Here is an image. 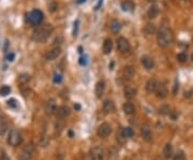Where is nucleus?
<instances>
[{
    "mask_svg": "<svg viewBox=\"0 0 193 160\" xmlns=\"http://www.w3.org/2000/svg\"><path fill=\"white\" fill-rule=\"evenodd\" d=\"M1 160H10V158H9V156L7 154H4L3 153L2 156H1Z\"/></svg>",
    "mask_w": 193,
    "mask_h": 160,
    "instance_id": "nucleus-41",
    "label": "nucleus"
},
{
    "mask_svg": "<svg viewBox=\"0 0 193 160\" xmlns=\"http://www.w3.org/2000/svg\"><path fill=\"white\" fill-rule=\"evenodd\" d=\"M141 133H142V138L145 141L149 142L152 139V133H151V129L148 125H143L142 129H141Z\"/></svg>",
    "mask_w": 193,
    "mask_h": 160,
    "instance_id": "nucleus-12",
    "label": "nucleus"
},
{
    "mask_svg": "<svg viewBox=\"0 0 193 160\" xmlns=\"http://www.w3.org/2000/svg\"><path fill=\"white\" fill-rule=\"evenodd\" d=\"M173 160H186V156L182 152H178L175 156H174Z\"/></svg>",
    "mask_w": 193,
    "mask_h": 160,
    "instance_id": "nucleus-35",
    "label": "nucleus"
},
{
    "mask_svg": "<svg viewBox=\"0 0 193 160\" xmlns=\"http://www.w3.org/2000/svg\"><path fill=\"white\" fill-rule=\"evenodd\" d=\"M60 53H61V48L59 47V46H57V47H54V48H52V50H50L47 53L45 54V59H46V60H48V61H50V60H54V59H56L57 57L60 55Z\"/></svg>",
    "mask_w": 193,
    "mask_h": 160,
    "instance_id": "nucleus-9",
    "label": "nucleus"
},
{
    "mask_svg": "<svg viewBox=\"0 0 193 160\" xmlns=\"http://www.w3.org/2000/svg\"><path fill=\"white\" fill-rule=\"evenodd\" d=\"M74 109H75L76 111H79V110H81V105H79V103H75V105H74Z\"/></svg>",
    "mask_w": 193,
    "mask_h": 160,
    "instance_id": "nucleus-43",
    "label": "nucleus"
},
{
    "mask_svg": "<svg viewBox=\"0 0 193 160\" xmlns=\"http://www.w3.org/2000/svg\"><path fill=\"white\" fill-rule=\"evenodd\" d=\"M157 87H158V83L156 79H150L147 83H146V90L150 94L154 93L156 89H157Z\"/></svg>",
    "mask_w": 193,
    "mask_h": 160,
    "instance_id": "nucleus-17",
    "label": "nucleus"
},
{
    "mask_svg": "<svg viewBox=\"0 0 193 160\" xmlns=\"http://www.w3.org/2000/svg\"><path fill=\"white\" fill-rule=\"evenodd\" d=\"M86 0H77L76 2H77V4H82V3H84Z\"/></svg>",
    "mask_w": 193,
    "mask_h": 160,
    "instance_id": "nucleus-44",
    "label": "nucleus"
},
{
    "mask_svg": "<svg viewBox=\"0 0 193 160\" xmlns=\"http://www.w3.org/2000/svg\"><path fill=\"white\" fill-rule=\"evenodd\" d=\"M23 142V137L22 133L17 129H13L11 130V132L9 133L8 135V143L11 146H18L20 145Z\"/></svg>",
    "mask_w": 193,
    "mask_h": 160,
    "instance_id": "nucleus-3",
    "label": "nucleus"
},
{
    "mask_svg": "<svg viewBox=\"0 0 193 160\" xmlns=\"http://www.w3.org/2000/svg\"><path fill=\"white\" fill-rule=\"evenodd\" d=\"M7 129H8V124H7L6 117L0 112V134H4L7 132Z\"/></svg>",
    "mask_w": 193,
    "mask_h": 160,
    "instance_id": "nucleus-20",
    "label": "nucleus"
},
{
    "mask_svg": "<svg viewBox=\"0 0 193 160\" xmlns=\"http://www.w3.org/2000/svg\"><path fill=\"white\" fill-rule=\"evenodd\" d=\"M53 81H54V83H61V81H62V76H61V74H58V73H55L54 74V79H53Z\"/></svg>",
    "mask_w": 193,
    "mask_h": 160,
    "instance_id": "nucleus-37",
    "label": "nucleus"
},
{
    "mask_svg": "<svg viewBox=\"0 0 193 160\" xmlns=\"http://www.w3.org/2000/svg\"><path fill=\"white\" fill-rule=\"evenodd\" d=\"M123 133L126 135V138H132L133 134H134V131L132 129L131 127H127V128H123Z\"/></svg>",
    "mask_w": 193,
    "mask_h": 160,
    "instance_id": "nucleus-32",
    "label": "nucleus"
},
{
    "mask_svg": "<svg viewBox=\"0 0 193 160\" xmlns=\"http://www.w3.org/2000/svg\"><path fill=\"white\" fill-rule=\"evenodd\" d=\"M15 58V54L14 53H9L7 55V59H8L9 61H13V59Z\"/></svg>",
    "mask_w": 193,
    "mask_h": 160,
    "instance_id": "nucleus-40",
    "label": "nucleus"
},
{
    "mask_svg": "<svg viewBox=\"0 0 193 160\" xmlns=\"http://www.w3.org/2000/svg\"><path fill=\"white\" fill-rule=\"evenodd\" d=\"M48 143H50V140H48L47 138H41V140H40V145L42 146V147H46V146L48 145Z\"/></svg>",
    "mask_w": 193,
    "mask_h": 160,
    "instance_id": "nucleus-38",
    "label": "nucleus"
},
{
    "mask_svg": "<svg viewBox=\"0 0 193 160\" xmlns=\"http://www.w3.org/2000/svg\"><path fill=\"white\" fill-rule=\"evenodd\" d=\"M113 50V42L111 39H105L104 40V43H103V47H102V51H103V54L104 55H109L111 54Z\"/></svg>",
    "mask_w": 193,
    "mask_h": 160,
    "instance_id": "nucleus-18",
    "label": "nucleus"
},
{
    "mask_svg": "<svg viewBox=\"0 0 193 160\" xmlns=\"http://www.w3.org/2000/svg\"><path fill=\"white\" fill-rule=\"evenodd\" d=\"M168 113H170V107L166 105V104H163L161 107H159V114L160 115H168Z\"/></svg>",
    "mask_w": 193,
    "mask_h": 160,
    "instance_id": "nucleus-31",
    "label": "nucleus"
},
{
    "mask_svg": "<svg viewBox=\"0 0 193 160\" xmlns=\"http://www.w3.org/2000/svg\"><path fill=\"white\" fill-rule=\"evenodd\" d=\"M79 62L81 66H86L87 64H88V58H87V56H82L81 58H79Z\"/></svg>",
    "mask_w": 193,
    "mask_h": 160,
    "instance_id": "nucleus-39",
    "label": "nucleus"
},
{
    "mask_svg": "<svg viewBox=\"0 0 193 160\" xmlns=\"http://www.w3.org/2000/svg\"><path fill=\"white\" fill-rule=\"evenodd\" d=\"M71 114V110L70 107H66V105H62L58 109L57 111V115L59 118H67L68 116H70Z\"/></svg>",
    "mask_w": 193,
    "mask_h": 160,
    "instance_id": "nucleus-15",
    "label": "nucleus"
},
{
    "mask_svg": "<svg viewBox=\"0 0 193 160\" xmlns=\"http://www.w3.org/2000/svg\"><path fill=\"white\" fill-rule=\"evenodd\" d=\"M154 93H156V96H157L159 99H165L168 95V88L165 87L163 84H158V87Z\"/></svg>",
    "mask_w": 193,
    "mask_h": 160,
    "instance_id": "nucleus-13",
    "label": "nucleus"
},
{
    "mask_svg": "<svg viewBox=\"0 0 193 160\" xmlns=\"http://www.w3.org/2000/svg\"><path fill=\"white\" fill-rule=\"evenodd\" d=\"M144 32H145L146 36H154L157 32V29H156V26L154 24H147L144 28Z\"/></svg>",
    "mask_w": 193,
    "mask_h": 160,
    "instance_id": "nucleus-25",
    "label": "nucleus"
},
{
    "mask_svg": "<svg viewBox=\"0 0 193 160\" xmlns=\"http://www.w3.org/2000/svg\"><path fill=\"white\" fill-rule=\"evenodd\" d=\"M172 155H173V146H172V144L168 143L163 148V157L165 159H170L172 157Z\"/></svg>",
    "mask_w": 193,
    "mask_h": 160,
    "instance_id": "nucleus-24",
    "label": "nucleus"
},
{
    "mask_svg": "<svg viewBox=\"0 0 193 160\" xmlns=\"http://www.w3.org/2000/svg\"><path fill=\"white\" fill-rule=\"evenodd\" d=\"M191 58H192V61H193V54H192V57H191Z\"/></svg>",
    "mask_w": 193,
    "mask_h": 160,
    "instance_id": "nucleus-47",
    "label": "nucleus"
},
{
    "mask_svg": "<svg viewBox=\"0 0 193 160\" xmlns=\"http://www.w3.org/2000/svg\"><path fill=\"white\" fill-rule=\"evenodd\" d=\"M158 14H159V9H158L157 6H151L150 8L148 9L147 15H148L149 18L154 20V18H156V17L158 16Z\"/></svg>",
    "mask_w": 193,
    "mask_h": 160,
    "instance_id": "nucleus-27",
    "label": "nucleus"
},
{
    "mask_svg": "<svg viewBox=\"0 0 193 160\" xmlns=\"http://www.w3.org/2000/svg\"><path fill=\"white\" fill-rule=\"evenodd\" d=\"M104 90H105V82L104 81H99L97 84H95V95H97V98H101L104 94Z\"/></svg>",
    "mask_w": 193,
    "mask_h": 160,
    "instance_id": "nucleus-14",
    "label": "nucleus"
},
{
    "mask_svg": "<svg viewBox=\"0 0 193 160\" xmlns=\"http://www.w3.org/2000/svg\"><path fill=\"white\" fill-rule=\"evenodd\" d=\"M10 93H11V88L8 85H3L0 87V96L1 97H6V96L10 95Z\"/></svg>",
    "mask_w": 193,
    "mask_h": 160,
    "instance_id": "nucleus-30",
    "label": "nucleus"
},
{
    "mask_svg": "<svg viewBox=\"0 0 193 160\" xmlns=\"http://www.w3.org/2000/svg\"><path fill=\"white\" fill-rule=\"evenodd\" d=\"M176 58H177V60H178L179 62L184 64V62L187 61L188 56H187V54H185V53H179L178 55L176 56Z\"/></svg>",
    "mask_w": 193,
    "mask_h": 160,
    "instance_id": "nucleus-33",
    "label": "nucleus"
},
{
    "mask_svg": "<svg viewBox=\"0 0 193 160\" xmlns=\"http://www.w3.org/2000/svg\"><path fill=\"white\" fill-rule=\"evenodd\" d=\"M134 74H135L134 68L132 67V66H127V67H125V69H123V77H125V79L132 80L134 77Z\"/></svg>",
    "mask_w": 193,
    "mask_h": 160,
    "instance_id": "nucleus-16",
    "label": "nucleus"
},
{
    "mask_svg": "<svg viewBox=\"0 0 193 160\" xmlns=\"http://www.w3.org/2000/svg\"><path fill=\"white\" fill-rule=\"evenodd\" d=\"M115 110V104L112 100H105L103 103V111L104 113H106V114H109V113L114 112Z\"/></svg>",
    "mask_w": 193,
    "mask_h": 160,
    "instance_id": "nucleus-19",
    "label": "nucleus"
},
{
    "mask_svg": "<svg viewBox=\"0 0 193 160\" xmlns=\"http://www.w3.org/2000/svg\"><path fill=\"white\" fill-rule=\"evenodd\" d=\"M122 109H123V112L126 113V114H128V115H131V114H133L135 112V107L131 102H126V103L123 104Z\"/></svg>",
    "mask_w": 193,
    "mask_h": 160,
    "instance_id": "nucleus-26",
    "label": "nucleus"
},
{
    "mask_svg": "<svg viewBox=\"0 0 193 160\" xmlns=\"http://www.w3.org/2000/svg\"><path fill=\"white\" fill-rule=\"evenodd\" d=\"M141 62H142V65H143V67L145 68L146 70H151L154 67V59L151 58V57L147 56V55H145V56H143L141 58Z\"/></svg>",
    "mask_w": 193,
    "mask_h": 160,
    "instance_id": "nucleus-11",
    "label": "nucleus"
},
{
    "mask_svg": "<svg viewBox=\"0 0 193 160\" xmlns=\"http://www.w3.org/2000/svg\"><path fill=\"white\" fill-rule=\"evenodd\" d=\"M117 48L121 54H127L130 52V43L126 38L119 37L117 39Z\"/></svg>",
    "mask_w": 193,
    "mask_h": 160,
    "instance_id": "nucleus-6",
    "label": "nucleus"
},
{
    "mask_svg": "<svg viewBox=\"0 0 193 160\" xmlns=\"http://www.w3.org/2000/svg\"><path fill=\"white\" fill-rule=\"evenodd\" d=\"M57 160H63V159H62L61 157H58V158H57Z\"/></svg>",
    "mask_w": 193,
    "mask_h": 160,
    "instance_id": "nucleus-46",
    "label": "nucleus"
},
{
    "mask_svg": "<svg viewBox=\"0 0 193 160\" xmlns=\"http://www.w3.org/2000/svg\"><path fill=\"white\" fill-rule=\"evenodd\" d=\"M149 2H156V1H157V0H148Z\"/></svg>",
    "mask_w": 193,
    "mask_h": 160,
    "instance_id": "nucleus-45",
    "label": "nucleus"
},
{
    "mask_svg": "<svg viewBox=\"0 0 193 160\" xmlns=\"http://www.w3.org/2000/svg\"><path fill=\"white\" fill-rule=\"evenodd\" d=\"M173 39L174 37L171 29L168 28L166 26H161L160 29L158 30V34H157V41L159 46H161L163 48L168 47L173 43Z\"/></svg>",
    "mask_w": 193,
    "mask_h": 160,
    "instance_id": "nucleus-1",
    "label": "nucleus"
},
{
    "mask_svg": "<svg viewBox=\"0 0 193 160\" xmlns=\"http://www.w3.org/2000/svg\"><path fill=\"white\" fill-rule=\"evenodd\" d=\"M34 152V143H28L24 147L20 155V160H30Z\"/></svg>",
    "mask_w": 193,
    "mask_h": 160,
    "instance_id": "nucleus-5",
    "label": "nucleus"
},
{
    "mask_svg": "<svg viewBox=\"0 0 193 160\" xmlns=\"http://www.w3.org/2000/svg\"><path fill=\"white\" fill-rule=\"evenodd\" d=\"M192 43H193V38H192Z\"/></svg>",
    "mask_w": 193,
    "mask_h": 160,
    "instance_id": "nucleus-48",
    "label": "nucleus"
},
{
    "mask_svg": "<svg viewBox=\"0 0 193 160\" xmlns=\"http://www.w3.org/2000/svg\"><path fill=\"white\" fill-rule=\"evenodd\" d=\"M28 22L30 23L31 25L34 26H39L43 20V13L40 10H34L32 12H30L27 17Z\"/></svg>",
    "mask_w": 193,
    "mask_h": 160,
    "instance_id": "nucleus-4",
    "label": "nucleus"
},
{
    "mask_svg": "<svg viewBox=\"0 0 193 160\" xmlns=\"http://www.w3.org/2000/svg\"><path fill=\"white\" fill-rule=\"evenodd\" d=\"M136 96V89L131 86H127L125 88V97L127 99H133Z\"/></svg>",
    "mask_w": 193,
    "mask_h": 160,
    "instance_id": "nucleus-23",
    "label": "nucleus"
},
{
    "mask_svg": "<svg viewBox=\"0 0 193 160\" xmlns=\"http://www.w3.org/2000/svg\"><path fill=\"white\" fill-rule=\"evenodd\" d=\"M74 27H73V36L76 37L77 36V30H79V20H76L75 22H74Z\"/></svg>",
    "mask_w": 193,
    "mask_h": 160,
    "instance_id": "nucleus-36",
    "label": "nucleus"
},
{
    "mask_svg": "<svg viewBox=\"0 0 193 160\" xmlns=\"http://www.w3.org/2000/svg\"><path fill=\"white\" fill-rule=\"evenodd\" d=\"M45 112L47 115H53L55 114V112H57V105H56V101L50 99L46 102L45 104Z\"/></svg>",
    "mask_w": 193,
    "mask_h": 160,
    "instance_id": "nucleus-10",
    "label": "nucleus"
},
{
    "mask_svg": "<svg viewBox=\"0 0 193 160\" xmlns=\"http://www.w3.org/2000/svg\"><path fill=\"white\" fill-rule=\"evenodd\" d=\"M121 9L125 12H132L134 10V3L132 2L131 0H126L121 3Z\"/></svg>",
    "mask_w": 193,
    "mask_h": 160,
    "instance_id": "nucleus-21",
    "label": "nucleus"
},
{
    "mask_svg": "<svg viewBox=\"0 0 193 160\" xmlns=\"http://www.w3.org/2000/svg\"><path fill=\"white\" fill-rule=\"evenodd\" d=\"M7 105H8L9 107H11V109H16L18 103H17V101L15 99H10V100H8V102H7Z\"/></svg>",
    "mask_w": 193,
    "mask_h": 160,
    "instance_id": "nucleus-34",
    "label": "nucleus"
},
{
    "mask_svg": "<svg viewBox=\"0 0 193 160\" xmlns=\"http://www.w3.org/2000/svg\"><path fill=\"white\" fill-rule=\"evenodd\" d=\"M90 157L92 160H103L104 151L101 146H95L90 151Z\"/></svg>",
    "mask_w": 193,
    "mask_h": 160,
    "instance_id": "nucleus-7",
    "label": "nucleus"
},
{
    "mask_svg": "<svg viewBox=\"0 0 193 160\" xmlns=\"http://www.w3.org/2000/svg\"><path fill=\"white\" fill-rule=\"evenodd\" d=\"M126 140H127V138H126V135H125V133H123V128H120V129L118 130V132H117L118 143L123 144L125 142H126Z\"/></svg>",
    "mask_w": 193,
    "mask_h": 160,
    "instance_id": "nucleus-28",
    "label": "nucleus"
},
{
    "mask_svg": "<svg viewBox=\"0 0 193 160\" xmlns=\"http://www.w3.org/2000/svg\"><path fill=\"white\" fill-rule=\"evenodd\" d=\"M102 3H103V0H99L98 4H97V7H95V10H99V8L102 6Z\"/></svg>",
    "mask_w": 193,
    "mask_h": 160,
    "instance_id": "nucleus-42",
    "label": "nucleus"
},
{
    "mask_svg": "<svg viewBox=\"0 0 193 160\" xmlns=\"http://www.w3.org/2000/svg\"><path fill=\"white\" fill-rule=\"evenodd\" d=\"M53 32V26L52 25H43L38 27L32 34V40L36 42H44L50 38Z\"/></svg>",
    "mask_w": 193,
    "mask_h": 160,
    "instance_id": "nucleus-2",
    "label": "nucleus"
},
{
    "mask_svg": "<svg viewBox=\"0 0 193 160\" xmlns=\"http://www.w3.org/2000/svg\"><path fill=\"white\" fill-rule=\"evenodd\" d=\"M29 81H30V75H29V74H27V73L20 74V75L18 76V82H20V84H22V85L27 84Z\"/></svg>",
    "mask_w": 193,
    "mask_h": 160,
    "instance_id": "nucleus-29",
    "label": "nucleus"
},
{
    "mask_svg": "<svg viewBox=\"0 0 193 160\" xmlns=\"http://www.w3.org/2000/svg\"><path fill=\"white\" fill-rule=\"evenodd\" d=\"M112 133V128L107 123H104V124L100 125L98 128V135L101 138H107L109 134Z\"/></svg>",
    "mask_w": 193,
    "mask_h": 160,
    "instance_id": "nucleus-8",
    "label": "nucleus"
},
{
    "mask_svg": "<svg viewBox=\"0 0 193 160\" xmlns=\"http://www.w3.org/2000/svg\"><path fill=\"white\" fill-rule=\"evenodd\" d=\"M109 28H111L113 34H118L121 29V24L117 20H113L109 24Z\"/></svg>",
    "mask_w": 193,
    "mask_h": 160,
    "instance_id": "nucleus-22",
    "label": "nucleus"
}]
</instances>
